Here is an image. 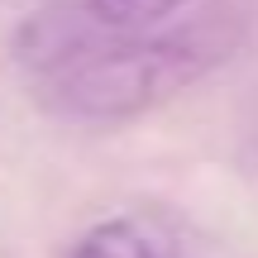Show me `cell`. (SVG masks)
<instances>
[{
	"instance_id": "obj_1",
	"label": "cell",
	"mask_w": 258,
	"mask_h": 258,
	"mask_svg": "<svg viewBox=\"0 0 258 258\" xmlns=\"http://www.w3.org/2000/svg\"><path fill=\"white\" fill-rule=\"evenodd\" d=\"M234 15H196L191 24H163L148 34H105L62 72L43 77L48 105L77 124H129L196 86L239 48Z\"/></svg>"
},
{
	"instance_id": "obj_2",
	"label": "cell",
	"mask_w": 258,
	"mask_h": 258,
	"mask_svg": "<svg viewBox=\"0 0 258 258\" xmlns=\"http://www.w3.org/2000/svg\"><path fill=\"white\" fill-rule=\"evenodd\" d=\"M72 258H167V244L148 230L144 220H129V215H115V220H101L72 244Z\"/></svg>"
},
{
	"instance_id": "obj_3",
	"label": "cell",
	"mask_w": 258,
	"mask_h": 258,
	"mask_svg": "<svg viewBox=\"0 0 258 258\" xmlns=\"http://www.w3.org/2000/svg\"><path fill=\"white\" fill-rule=\"evenodd\" d=\"M191 0H82V10L105 34H148L177 19Z\"/></svg>"
}]
</instances>
